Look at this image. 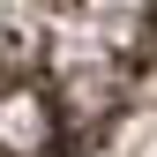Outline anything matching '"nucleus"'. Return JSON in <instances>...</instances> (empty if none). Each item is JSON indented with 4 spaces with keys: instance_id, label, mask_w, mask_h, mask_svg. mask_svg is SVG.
<instances>
[{
    "instance_id": "1",
    "label": "nucleus",
    "mask_w": 157,
    "mask_h": 157,
    "mask_svg": "<svg viewBox=\"0 0 157 157\" xmlns=\"http://www.w3.org/2000/svg\"><path fill=\"white\" fill-rule=\"evenodd\" d=\"M157 67V0H0V157H90Z\"/></svg>"
}]
</instances>
